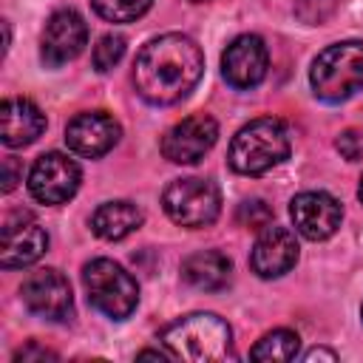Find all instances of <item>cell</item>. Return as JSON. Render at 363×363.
Here are the masks:
<instances>
[{
  "instance_id": "cell-3",
  "label": "cell",
  "mask_w": 363,
  "mask_h": 363,
  "mask_svg": "<svg viewBox=\"0 0 363 363\" xmlns=\"http://www.w3.org/2000/svg\"><path fill=\"white\" fill-rule=\"evenodd\" d=\"M289 156V133L281 119L261 116L244 125L233 142L227 162L241 176H261Z\"/></svg>"
},
{
  "instance_id": "cell-29",
  "label": "cell",
  "mask_w": 363,
  "mask_h": 363,
  "mask_svg": "<svg viewBox=\"0 0 363 363\" xmlns=\"http://www.w3.org/2000/svg\"><path fill=\"white\" fill-rule=\"evenodd\" d=\"M357 196H360V201H363V179H360V187H357Z\"/></svg>"
},
{
  "instance_id": "cell-28",
  "label": "cell",
  "mask_w": 363,
  "mask_h": 363,
  "mask_svg": "<svg viewBox=\"0 0 363 363\" xmlns=\"http://www.w3.org/2000/svg\"><path fill=\"white\" fill-rule=\"evenodd\" d=\"M139 357H153V360H164V354H162V352H153V349H145V352H139Z\"/></svg>"
},
{
  "instance_id": "cell-24",
  "label": "cell",
  "mask_w": 363,
  "mask_h": 363,
  "mask_svg": "<svg viewBox=\"0 0 363 363\" xmlns=\"http://www.w3.org/2000/svg\"><path fill=\"white\" fill-rule=\"evenodd\" d=\"M335 147H337V150H340V156H343V159H349V162L360 159V156H363V130H354V128L343 130V133L337 136Z\"/></svg>"
},
{
  "instance_id": "cell-7",
  "label": "cell",
  "mask_w": 363,
  "mask_h": 363,
  "mask_svg": "<svg viewBox=\"0 0 363 363\" xmlns=\"http://www.w3.org/2000/svg\"><path fill=\"white\" fill-rule=\"evenodd\" d=\"M20 298L26 303V309L43 320H54V323H65L74 318V298H71V284L62 272L57 269H37L31 272L23 286H20Z\"/></svg>"
},
{
  "instance_id": "cell-11",
  "label": "cell",
  "mask_w": 363,
  "mask_h": 363,
  "mask_svg": "<svg viewBox=\"0 0 363 363\" xmlns=\"http://www.w3.org/2000/svg\"><path fill=\"white\" fill-rule=\"evenodd\" d=\"M289 216H292L295 230L303 238L323 241V238L337 233L340 218H343V207L335 196H329L323 190H306V193H298L292 199Z\"/></svg>"
},
{
  "instance_id": "cell-8",
  "label": "cell",
  "mask_w": 363,
  "mask_h": 363,
  "mask_svg": "<svg viewBox=\"0 0 363 363\" xmlns=\"http://www.w3.org/2000/svg\"><path fill=\"white\" fill-rule=\"evenodd\" d=\"M79 164L68 159L65 153H43L28 173V193L40 204H62L68 201L79 187Z\"/></svg>"
},
{
  "instance_id": "cell-22",
  "label": "cell",
  "mask_w": 363,
  "mask_h": 363,
  "mask_svg": "<svg viewBox=\"0 0 363 363\" xmlns=\"http://www.w3.org/2000/svg\"><path fill=\"white\" fill-rule=\"evenodd\" d=\"M238 224L252 227V230H264L267 224H272V210L267 207V201L261 199H250L238 207Z\"/></svg>"
},
{
  "instance_id": "cell-15",
  "label": "cell",
  "mask_w": 363,
  "mask_h": 363,
  "mask_svg": "<svg viewBox=\"0 0 363 363\" xmlns=\"http://www.w3.org/2000/svg\"><path fill=\"white\" fill-rule=\"evenodd\" d=\"M298 261V241L295 233L278 224H267L250 252V267L258 278H281Z\"/></svg>"
},
{
  "instance_id": "cell-2",
  "label": "cell",
  "mask_w": 363,
  "mask_h": 363,
  "mask_svg": "<svg viewBox=\"0 0 363 363\" xmlns=\"http://www.w3.org/2000/svg\"><path fill=\"white\" fill-rule=\"evenodd\" d=\"M162 343L173 357L190 360V363L233 357V332L213 312H193L173 320L162 332Z\"/></svg>"
},
{
  "instance_id": "cell-16",
  "label": "cell",
  "mask_w": 363,
  "mask_h": 363,
  "mask_svg": "<svg viewBox=\"0 0 363 363\" xmlns=\"http://www.w3.org/2000/svg\"><path fill=\"white\" fill-rule=\"evenodd\" d=\"M45 130L43 111L23 96H9L0 105V139L6 147H26Z\"/></svg>"
},
{
  "instance_id": "cell-18",
  "label": "cell",
  "mask_w": 363,
  "mask_h": 363,
  "mask_svg": "<svg viewBox=\"0 0 363 363\" xmlns=\"http://www.w3.org/2000/svg\"><path fill=\"white\" fill-rule=\"evenodd\" d=\"M142 210L133 201H105L91 216V230L105 241H122L142 224Z\"/></svg>"
},
{
  "instance_id": "cell-6",
  "label": "cell",
  "mask_w": 363,
  "mask_h": 363,
  "mask_svg": "<svg viewBox=\"0 0 363 363\" xmlns=\"http://www.w3.org/2000/svg\"><path fill=\"white\" fill-rule=\"evenodd\" d=\"M162 204L164 213L170 216V221L199 230V227H210L218 213H221V193L210 179H176L164 187L162 193Z\"/></svg>"
},
{
  "instance_id": "cell-21",
  "label": "cell",
  "mask_w": 363,
  "mask_h": 363,
  "mask_svg": "<svg viewBox=\"0 0 363 363\" xmlns=\"http://www.w3.org/2000/svg\"><path fill=\"white\" fill-rule=\"evenodd\" d=\"M122 57H125V37H119V34H105L94 45V68L102 74L111 71Z\"/></svg>"
},
{
  "instance_id": "cell-5",
  "label": "cell",
  "mask_w": 363,
  "mask_h": 363,
  "mask_svg": "<svg viewBox=\"0 0 363 363\" xmlns=\"http://www.w3.org/2000/svg\"><path fill=\"white\" fill-rule=\"evenodd\" d=\"M88 301L111 320H125L139 303L136 278L111 258H94L82 267Z\"/></svg>"
},
{
  "instance_id": "cell-10",
  "label": "cell",
  "mask_w": 363,
  "mask_h": 363,
  "mask_svg": "<svg viewBox=\"0 0 363 363\" xmlns=\"http://www.w3.org/2000/svg\"><path fill=\"white\" fill-rule=\"evenodd\" d=\"M218 139V125L207 113H193L176 122L162 136V153L173 164H193L199 162Z\"/></svg>"
},
{
  "instance_id": "cell-20",
  "label": "cell",
  "mask_w": 363,
  "mask_h": 363,
  "mask_svg": "<svg viewBox=\"0 0 363 363\" xmlns=\"http://www.w3.org/2000/svg\"><path fill=\"white\" fill-rule=\"evenodd\" d=\"M153 0H91L94 11L108 23H130L139 20Z\"/></svg>"
},
{
  "instance_id": "cell-26",
  "label": "cell",
  "mask_w": 363,
  "mask_h": 363,
  "mask_svg": "<svg viewBox=\"0 0 363 363\" xmlns=\"http://www.w3.org/2000/svg\"><path fill=\"white\" fill-rule=\"evenodd\" d=\"M17 182H20V164L14 156H6L3 159V193H11Z\"/></svg>"
},
{
  "instance_id": "cell-30",
  "label": "cell",
  "mask_w": 363,
  "mask_h": 363,
  "mask_svg": "<svg viewBox=\"0 0 363 363\" xmlns=\"http://www.w3.org/2000/svg\"><path fill=\"white\" fill-rule=\"evenodd\" d=\"M190 3H204V0H190Z\"/></svg>"
},
{
  "instance_id": "cell-23",
  "label": "cell",
  "mask_w": 363,
  "mask_h": 363,
  "mask_svg": "<svg viewBox=\"0 0 363 363\" xmlns=\"http://www.w3.org/2000/svg\"><path fill=\"white\" fill-rule=\"evenodd\" d=\"M335 0H298L295 14L309 26H320L335 14Z\"/></svg>"
},
{
  "instance_id": "cell-4",
  "label": "cell",
  "mask_w": 363,
  "mask_h": 363,
  "mask_svg": "<svg viewBox=\"0 0 363 363\" xmlns=\"http://www.w3.org/2000/svg\"><path fill=\"white\" fill-rule=\"evenodd\" d=\"M309 82L323 102H343L363 91V43L343 40L326 45L312 62Z\"/></svg>"
},
{
  "instance_id": "cell-13",
  "label": "cell",
  "mask_w": 363,
  "mask_h": 363,
  "mask_svg": "<svg viewBox=\"0 0 363 363\" xmlns=\"http://www.w3.org/2000/svg\"><path fill=\"white\" fill-rule=\"evenodd\" d=\"M48 247L45 230L28 216L17 213L6 218L3 224V247H0V267L3 269H20L34 264Z\"/></svg>"
},
{
  "instance_id": "cell-14",
  "label": "cell",
  "mask_w": 363,
  "mask_h": 363,
  "mask_svg": "<svg viewBox=\"0 0 363 363\" xmlns=\"http://www.w3.org/2000/svg\"><path fill=\"white\" fill-rule=\"evenodd\" d=\"M119 133L122 130H119V122L113 116H108L105 111H88V113H77L68 122L65 145L77 156L96 159V156H105L119 142Z\"/></svg>"
},
{
  "instance_id": "cell-17",
  "label": "cell",
  "mask_w": 363,
  "mask_h": 363,
  "mask_svg": "<svg viewBox=\"0 0 363 363\" xmlns=\"http://www.w3.org/2000/svg\"><path fill=\"white\" fill-rule=\"evenodd\" d=\"M230 258L218 250H201V252H193L182 261V278L196 286V289H204V292H213V289H221L227 286L230 281Z\"/></svg>"
},
{
  "instance_id": "cell-9",
  "label": "cell",
  "mask_w": 363,
  "mask_h": 363,
  "mask_svg": "<svg viewBox=\"0 0 363 363\" xmlns=\"http://www.w3.org/2000/svg\"><path fill=\"white\" fill-rule=\"evenodd\" d=\"M88 43V26L74 9H60L48 17L43 37H40V54L48 68H60L79 57V51Z\"/></svg>"
},
{
  "instance_id": "cell-27",
  "label": "cell",
  "mask_w": 363,
  "mask_h": 363,
  "mask_svg": "<svg viewBox=\"0 0 363 363\" xmlns=\"http://www.w3.org/2000/svg\"><path fill=\"white\" fill-rule=\"evenodd\" d=\"M303 360H309V363H312V360H329V363H335V360H337V354H335V352H329V349H312V352H306V354H303Z\"/></svg>"
},
{
  "instance_id": "cell-25",
  "label": "cell",
  "mask_w": 363,
  "mask_h": 363,
  "mask_svg": "<svg viewBox=\"0 0 363 363\" xmlns=\"http://www.w3.org/2000/svg\"><path fill=\"white\" fill-rule=\"evenodd\" d=\"M14 360H17V363H31V360H57V354H54V352H48V349H43V346H37V343H28V346H23V349L14 354Z\"/></svg>"
},
{
  "instance_id": "cell-19",
  "label": "cell",
  "mask_w": 363,
  "mask_h": 363,
  "mask_svg": "<svg viewBox=\"0 0 363 363\" xmlns=\"http://www.w3.org/2000/svg\"><path fill=\"white\" fill-rule=\"evenodd\" d=\"M298 335L289 332V329H272L267 332L250 352L252 360H267V363H286V360H295L298 354Z\"/></svg>"
},
{
  "instance_id": "cell-1",
  "label": "cell",
  "mask_w": 363,
  "mask_h": 363,
  "mask_svg": "<svg viewBox=\"0 0 363 363\" xmlns=\"http://www.w3.org/2000/svg\"><path fill=\"white\" fill-rule=\"evenodd\" d=\"M204 71V54L184 34L150 40L133 62V85L150 105H173L187 96Z\"/></svg>"
},
{
  "instance_id": "cell-12",
  "label": "cell",
  "mask_w": 363,
  "mask_h": 363,
  "mask_svg": "<svg viewBox=\"0 0 363 363\" xmlns=\"http://www.w3.org/2000/svg\"><path fill=\"white\" fill-rule=\"evenodd\" d=\"M269 68V54L261 37L241 34L221 54V74L233 88H255Z\"/></svg>"
}]
</instances>
